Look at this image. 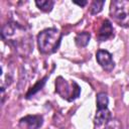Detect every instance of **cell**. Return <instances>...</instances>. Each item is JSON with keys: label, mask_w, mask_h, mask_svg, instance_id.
<instances>
[{"label": "cell", "mask_w": 129, "mask_h": 129, "mask_svg": "<svg viewBox=\"0 0 129 129\" xmlns=\"http://www.w3.org/2000/svg\"><path fill=\"white\" fill-rule=\"evenodd\" d=\"M1 37L8 42L20 56L28 55L33 49L32 37L29 31L15 21H9L3 25Z\"/></svg>", "instance_id": "cell-1"}, {"label": "cell", "mask_w": 129, "mask_h": 129, "mask_svg": "<svg viewBox=\"0 0 129 129\" xmlns=\"http://www.w3.org/2000/svg\"><path fill=\"white\" fill-rule=\"evenodd\" d=\"M61 40V32L54 28H45L37 35L38 49L43 54H50L57 50Z\"/></svg>", "instance_id": "cell-2"}, {"label": "cell", "mask_w": 129, "mask_h": 129, "mask_svg": "<svg viewBox=\"0 0 129 129\" xmlns=\"http://www.w3.org/2000/svg\"><path fill=\"white\" fill-rule=\"evenodd\" d=\"M110 15L113 20L124 27L129 26V0H114L110 3Z\"/></svg>", "instance_id": "cell-3"}, {"label": "cell", "mask_w": 129, "mask_h": 129, "mask_svg": "<svg viewBox=\"0 0 129 129\" xmlns=\"http://www.w3.org/2000/svg\"><path fill=\"white\" fill-rule=\"evenodd\" d=\"M55 92L67 101H74L76 100L81 93V88L76 82H72L71 84L68 83L62 77H58L55 80Z\"/></svg>", "instance_id": "cell-4"}, {"label": "cell", "mask_w": 129, "mask_h": 129, "mask_svg": "<svg viewBox=\"0 0 129 129\" xmlns=\"http://www.w3.org/2000/svg\"><path fill=\"white\" fill-rule=\"evenodd\" d=\"M96 59L100 64V67L106 72H111L115 67V62L113 60L112 54L108 50L99 49L96 53Z\"/></svg>", "instance_id": "cell-5"}, {"label": "cell", "mask_w": 129, "mask_h": 129, "mask_svg": "<svg viewBox=\"0 0 129 129\" xmlns=\"http://www.w3.org/2000/svg\"><path fill=\"white\" fill-rule=\"evenodd\" d=\"M42 117L39 115H28L20 119L19 124L25 126L28 129H38L42 125Z\"/></svg>", "instance_id": "cell-6"}, {"label": "cell", "mask_w": 129, "mask_h": 129, "mask_svg": "<svg viewBox=\"0 0 129 129\" xmlns=\"http://www.w3.org/2000/svg\"><path fill=\"white\" fill-rule=\"evenodd\" d=\"M113 35H114V28L112 26V23L108 19H105L102 23V26L99 29L97 38L99 41H106L109 38H111Z\"/></svg>", "instance_id": "cell-7"}, {"label": "cell", "mask_w": 129, "mask_h": 129, "mask_svg": "<svg viewBox=\"0 0 129 129\" xmlns=\"http://www.w3.org/2000/svg\"><path fill=\"white\" fill-rule=\"evenodd\" d=\"M111 118H112L111 112L109 111L108 107L98 108L96 115H95V118H94V124L96 127H100L102 125H105Z\"/></svg>", "instance_id": "cell-8"}, {"label": "cell", "mask_w": 129, "mask_h": 129, "mask_svg": "<svg viewBox=\"0 0 129 129\" xmlns=\"http://www.w3.org/2000/svg\"><path fill=\"white\" fill-rule=\"evenodd\" d=\"M90 38H91V34L87 31H83V32H80L76 35L75 42L79 47H85L89 43Z\"/></svg>", "instance_id": "cell-9"}, {"label": "cell", "mask_w": 129, "mask_h": 129, "mask_svg": "<svg viewBox=\"0 0 129 129\" xmlns=\"http://www.w3.org/2000/svg\"><path fill=\"white\" fill-rule=\"evenodd\" d=\"M35 4L40 10L44 12H50L51 9L53 8L54 2L52 0H36Z\"/></svg>", "instance_id": "cell-10"}, {"label": "cell", "mask_w": 129, "mask_h": 129, "mask_svg": "<svg viewBox=\"0 0 129 129\" xmlns=\"http://www.w3.org/2000/svg\"><path fill=\"white\" fill-rule=\"evenodd\" d=\"M109 99L108 95L104 92H101L97 95V107H108Z\"/></svg>", "instance_id": "cell-11"}, {"label": "cell", "mask_w": 129, "mask_h": 129, "mask_svg": "<svg viewBox=\"0 0 129 129\" xmlns=\"http://www.w3.org/2000/svg\"><path fill=\"white\" fill-rule=\"evenodd\" d=\"M46 79H47V77H45V78H43L42 80H40L37 84H35V86H33L32 88H31V90L26 94V98H30L31 96H33L35 93H37L39 90H41V88L44 86V84H45V81H46Z\"/></svg>", "instance_id": "cell-12"}, {"label": "cell", "mask_w": 129, "mask_h": 129, "mask_svg": "<svg viewBox=\"0 0 129 129\" xmlns=\"http://www.w3.org/2000/svg\"><path fill=\"white\" fill-rule=\"evenodd\" d=\"M105 129H122V126H121V123L119 122L118 119L111 118L105 124Z\"/></svg>", "instance_id": "cell-13"}, {"label": "cell", "mask_w": 129, "mask_h": 129, "mask_svg": "<svg viewBox=\"0 0 129 129\" xmlns=\"http://www.w3.org/2000/svg\"><path fill=\"white\" fill-rule=\"evenodd\" d=\"M104 4H105L104 1H94L91 5V8H90L91 13L92 14H98L99 12H101Z\"/></svg>", "instance_id": "cell-14"}, {"label": "cell", "mask_w": 129, "mask_h": 129, "mask_svg": "<svg viewBox=\"0 0 129 129\" xmlns=\"http://www.w3.org/2000/svg\"><path fill=\"white\" fill-rule=\"evenodd\" d=\"M74 3H75V4H78V5H80V6H85V5L87 4V1H83V2H78V1H74Z\"/></svg>", "instance_id": "cell-15"}]
</instances>
